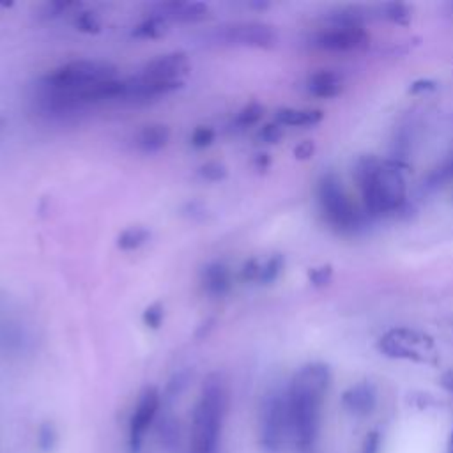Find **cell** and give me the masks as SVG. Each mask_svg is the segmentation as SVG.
I'll use <instances>...</instances> for the list:
<instances>
[{"mask_svg":"<svg viewBox=\"0 0 453 453\" xmlns=\"http://www.w3.org/2000/svg\"><path fill=\"white\" fill-rule=\"evenodd\" d=\"M370 35L365 27L326 23L308 37V44L322 51H357L366 48Z\"/></svg>","mask_w":453,"mask_h":453,"instance_id":"obj_9","label":"cell"},{"mask_svg":"<svg viewBox=\"0 0 453 453\" xmlns=\"http://www.w3.org/2000/svg\"><path fill=\"white\" fill-rule=\"evenodd\" d=\"M354 177L368 218L395 214L405 205L407 184L396 161L365 156L357 159Z\"/></svg>","mask_w":453,"mask_h":453,"instance_id":"obj_2","label":"cell"},{"mask_svg":"<svg viewBox=\"0 0 453 453\" xmlns=\"http://www.w3.org/2000/svg\"><path fill=\"white\" fill-rule=\"evenodd\" d=\"M372 16H377V18H384V19H389L393 23H407L409 18H411V11L405 4H400V2H384V4H379L372 9Z\"/></svg>","mask_w":453,"mask_h":453,"instance_id":"obj_21","label":"cell"},{"mask_svg":"<svg viewBox=\"0 0 453 453\" xmlns=\"http://www.w3.org/2000/svg\"><path fill=\"white\" fill-rule=\"evenodd\" d=\"M73 7H76L74 2H62V0L50 2V4L46 5V16H48V18H57V16L67 12V11L73 9Z\"/></svg>","mask_w":453,"mask_h":453,"instance_id":"obj_34","label":"cell"},{"mask_svg":"<svg viewBox=\"0 0 453 453\" xmlns=\"http://www.w3.org/2000/svg\"><path fill=\"white\" fill-rule=\"evenodd\" d=\"M331 274H333V269L329 265H322V267H313L310 269L308 273V278L313 285L317 287H322V285H327L329 280H331Z\"/></svg>","mask_w":453,"mask_h":453,"instance_id":"obj_30","label":"cell"},{"mask_svg":"<svg viewBox=\"0 0 453 453\" xmlns=\"http://www.w3.org/2000/svg\"><path fill=\"white\" fill-rule=\"evenodd\" d=\"M311 152H313V143L311 142H301L296 149H294V154L297 156V157H310L311 156Z\"/></svg>","mask_w":453,"mask_h":453,"instance_id":"obj_35","label":"cell"},{"mask_svg":"<svg viewBox=\"0 0 453 453\" xmlns=\"http://www.w3.org/2000/svg\"><path fill=\"white\" fill-rule=\"evenodd\" d=\"M377 349L391 359H405L421 365H435L439 361V350L434 338L425 331L407 326L388 329L379 338Z\"/></svg>","mask_w":453,"mask_h":453,"instance_id":"obj_6","label":"cell"},{"mask_svg":"<svg viewBox=\"0 0 453 453\" xmlns=\"http://www.w3.org/2000/svg\"><path fill=\"white\" fill-rule=\"evenodd\" d=\"M159 407H161L159 391L154 386L145 388L143 393L140 395L133 412H131V418H129L127 441H129L131 453L140 451V448L145 441V435H147L149 428L152 426V423H154V419L159 412Z\"/></svg>","mask_w":453,"mask_h":453,"instance_id":"obj_10","label":"cell"},{"mask_svg":"<svg viewBox=\"0 0 453 453\" xmlns=\"http://www.w3.org/2000/svg\"><path fill=\"white\" fill-rule=\"evenodd\" d=\"M117 65L103 58H78L65 62L48 74H44L37 85L57 90H71L87 96V92L101 83L117 78Z\"/></svg>","mask_w":453,"mask_h":453,"instance_id":"obj_5","label":"cell"},{"mask_svg":"<svg viewBox=\"0 0 453 453\" xmlns=\"http://www.w3.org/2000/svg\"><path fill=\"white\" fill-rule=\"evenodd\" d=\"M28 342L27 329L14 322H0V349L2 350H18L23 349Z\"/></svg>","mask_w":453,"mask_h":453,"instance_id":"obj_18","label":"cell"},{"mask_svg":"<svg viewBox=\"0 0 453 453\" xmlns=\"http://www.w3.org/2000/svg\"><path fill=\"white\" fill-rule=\"evenodd\" d=\"M232 273L223 262H211L202 269V285L207 294L221 297L232 288Z\"/></svg>","mask_w":453,"mask_h":453,"instance_id":"obj_15","label":"cell"},{"mask_svg":"<svg viewBox=\"0 0 453 453\" xmlns=\"http://www.w3.org/2000/svg\"><path fill=\"white\" fill-rule=\"evenodd\" d=\"M198 175L209 182H218L223 180L228 175V170L223 163L218 161H207L198 166Z\"/></svg>","mask_w":453,"mask_h":453,"instance_id":"obj_25","label":"cell"},{"mask_svg":"<svg viewBox=\"0 0 453 453\" xmlns=\"http://www.w3.org/2000/svg\"><path fill=\"white\" fill-rule=\"evenodd\" d=\"M317 203L324 221L338 234L352 235L366 226V212L350 200L342 180L333 172L319 179Z\"/></svg>","mask_w":453,"mask_h":453,"instance_id":"obj_4","label":"cell"},{"mask_svg":"<svg viewBox=\"0 0 453 453\" xmlns=\"http://www.w3.org/2000/svg\"><path fill=\"white\" fill-rule=\"evenodd\" d=\"M264 115V106L257 101L253 103H248L244 108H241L234 119V126L237 129H244V127H250L253 124H257Z\"/></svg>","mask_w":453,"mask_h":453,"instance_id":"obj_23","label":"cell"},{"mask_svg":"<svg viewBox=\"0 0 453 453\" xmlns=\"http://www.w3.org/2000/svg\"><path fill=\"white\" fill-rule=\"evenodd\" d=\"M449 453H453V434H451V444H449Z\"/></svg>","mask_w":453,"mask_h":453,"instance_id":"obj_40","label":"cell"},{"mask_svg":"<svg viewBox=\"0 0 453 453\" xmlns=\"http://www.w3.org/2000/svg\"><path fill=\"white\" fill-rule=\"evenodd\" d=\"M188 71H189L188 55L184 51H170L149 60L143 65L142 74L165 83H182V78L188 74Z\"/></svg>","mask_w":453,"mask_h":453,"instance_id":"obj_11","label":"cell"},{"mask_svg":"<svg viewBox=\"0 0 453 453\" xmlns=\"http://www.w3.org/2000/svg\"><path fill=\"white\" fill-rule=\"evenodd\" d=\"M260 264L257 258H250L244 262L242 269H241V278L244 281H258L260 276Z\"/></svg>","mask_w":453,"mask_h":453,"instance_id":"obj_32","label":"cell"},{"mask_svg":"<svg viewBox=\"0 0 453 453\" xmlns=\"http://www.w3.org/2000/svg\"><path fill=\"white\" fill-rule=\"evenodd\" d=\"M453 180V154L444 157L437 166L430 170V173L425 179L426 189H439Z\"/></svg>","mask_w":453,"mask_h":453,"instance_id":"obj_20","label":"cell"},{"mask_svg":"<svg viewBox=\"0 0 453 453\" xmlns=\"http://www.w3.org/2000/svg\"><path fill=\"white\" fill-rule=\"evenodd\" d=\"M331 384V370L324 363H306L292 377L287 395L290 441L299 453H313L322 407Z\"/></svg>","mask_w":453,"mask_h":453,"instance_id":"obj_1","label":"cell"},{"mask_svg":"<svg viewBox=\"0 0 453 453\" xmlns=\"http://www.w3.org/2000/svg\"><path fill=\"white\" fill-rule=\"evenodd\" d=\"M150 239V232L145 226L134 225V226H127L124 228L119 237H117V246L124 251H133L138 250L140 246H143L147 241Z\"/></svg>","mask_w":453,"mask_h":453,"instance_id":"obj_19","label":"cell"},{"mask_svg":"<svg viewBox=\"0 0 453 453\" xmlns=\"http://www.w3.org/2000/svg\"><path fill=\"white\" fill-rule=\"evenodd\" d=\"M170 142V127L159 122L145 124L142 129L134 134V145L140 152L152 154L166 147Z\"/></svg>","mask_w":453,"mask_h":453,"instance_id":"obj_16","label":"cell"},{"mask_svg":"<svg viewBox=\"0 0 453 453\" xmlns=\"http://www.w3.org/2000/svg\"><path fill=\"white\" fill-rule=\"evenodd\" d=\"M2 126H4V119L0 117V129H2Z\"/></svg>","mask_w":453,"mask_h":453,"instance_id":"obj_41","label":"cell"},{"mask_svg":"<svg viewBox=\"0 0 453 453\" xmlns=\"http://www.w3.org/2000/svg\"><path fill=\"white\" fill-rule=\"evenodd\" d=\"M281 134H283L281 126H280V124H276V122L265 124V126L258 131L260 140H264L265 143H276V142L281 138Z\"/></svg>","mask_w":453,"mask_h":453,"instance_id":"obj_31","label":"cell"},{"mask_svg":"<svg viewBox=\"0 0 453 453\" xmlns=\"http://www.w3.org/2000/svg\"><path fill=\"white\" fill-rule=\"evenodd\" d=\"M267 163H269L267 154H258V156H257V166H258V168H265Z\"/></svg>","mask_w":453,"mask_h":453,"instance_id":"obj_39","label":"cell"},{"mask_svg":"<svg viewBox=\"0 0 453 453\" xmlns=\"http://www.w3.org/2000/svg\"><path fill=\"white\" fill-rule=\"evenodd\" d=\"M258 441L265 453H280L290 441V418L285 393H271L260 407Z\"/></svg>","mask_w":453,"mask_h":453,"instance_id":"obj_7","label":"cell"},{"mask_svg":"<svg viewBox=\"0 0 453 453\" xmlns=\"http://www.w3.org/2000/svg\"><path fill=\"white\" fill-rule=\"evenodd\" d=\"M442 386H444L449 393H453V370H451V372H446V373L442 375Z\"/></svg>","mask_w":453,"mask_h":453,"instance_id":"obj_38","label":"cell"},{"mask_svg":"<svg viewBox=\"0 0 453 453\" xmlns=\"http://www.w3.org/2000/svg\"><path fill=\"white\" fill-rule=\"evenodd\" d=\"M154 16L166 19L168 23H198L209 16V5L203 2H161L152 7Z\"/></svg>","mask_w":453,"mask_h":453,"instance_id":"obj_12","label":"cell"},{"mask_svg":"<svg viewBox=\"0 0 453 453\" xmlns=\"http://www.w3.org/2000/svg\"><path fill=\"white\" fill-rule=\"evenodd\" d=\"M324 113L320 110L310 108H280L274 113V122L290 127H311L322 120Z\"/></svg>","mask_w":453,"mask_h":453,"instance_id":"obj_17","label":"cell"},{"mask_svg":"<svg viewBox=\"0 0 453 453\" xmlns=\"http://www.w3.org/2000/svg\"><path fill=\"white\" fill-rule=\"evenodd\" d=\"M209 37L216 44L242 46V48H273L278 41L276 30L264 21H235L216 27Z\"/></svg>","mask_w":453,"mask_h":453,"instance_id":"obj_8","label":"cell"},{"mask_svg":"<svg viewBox=\"0 0 453 453\" xmlns=\"http://www.w3.org/2000/svg\"><path fill=\"white\" fill-rule=\"evenodd\" d=\"M188 211H189V216H200V218H203L205 216V209H203V205L202 203H198V202H193V203H188V207H186Z\"/></svg>","mask_w":453,"mask_h":453,"instance_id":"obj_37","label":"cell"},{"mask_svg":"<svg viewBox=\"0 0 453 453\" xmlns=\"http://www.w3.org/2000/svg\"><path fill=\"white\" fill-rule=\"evenodd\" d=\"M74 25L80 32H85V34H97L101 30V21L99 18L90 12V11H83L76 16L74 19Z\"/></svg>","mask_w":453,"mask_h":453,"instance_id":"obj_26","label":"cell"},{"mask_svg":"<svg viewBox=\"0 0 453 453\" xmlns=\"http://www.w3.org/2000/svg\"><path fill=\"white\" fill-rule=\"evenodd\" d=\"M226 386L219 373H211L195 403L189 428V453H219L226 416Z\"/></svg>","mask_w":453,"mask_h":453,"instance_id":"obj_3","label":"cell"},{"mask_svg":"<svg viewBox=\"0 0 453 453\" xmlns=\"http://www.w3.org/2000/svg\"><path fill=\"white\" fill-rule=\"evenodd\" d=\"M163 315H165V310H163V304L161 303H152L149 304L145 310H143V324L147 327H152V329H157L163 322Z\"/></svg>","mask_w":453,"mask_h":453,"instance_id":"obj_27","label":"cell"},{"mask_svg":"<svg viewBox=\"0 0 453 453\" xmlns=\"http://www.w3.org/2000/svg\"><path fill=\"white\" fill-rule=\"evenodd\" d=\"M214 136H216V133L212 127L198 126V127H195V131L191 134V145L196 149H205L214 142Z\"/></svg>","mask_w":453,"mask_h":453,"instance_id":"obj_28","label":"cell"},{"mask_svg":"<svg viewBox=\"0 0 453 453\" xmlns=\"http://www.w3.org/2000/svg\"><path fill=\"white\" fill-rule=\"evenodd\" d=\"M343 88V78L338 71L319 69L306 78V90L313 97L331 99L336 97Z\"/></svg>","mask_w":453,"mask_h":453,"instance_id":"obj_14","label":"cell"},{"mask_svg":"<svg viewBox=\"0 0 453 453\" xmlns=\"http://www.w3.org/2000/svg\"><path fill=\"white\" fill-rule=\"evenodd\" d=\"M283 269V257L281 255H273L265 262L260 264V276L258 283H273Z\"/></svg>","mask_w":453,"mask_h":453,"instance_id":"obj_24","label":"cell"},{"mask_svg":"<svg viewBox=\"0 0 453 453\" xmlns=\"http://www.w3.org/2000/svg\"><path fill=\"white\" fill-rule=\"evenodd\" d=\"M434 87H435V83H434V81H430V80H419V81L412 83V87H411V92H419V90H430V88H434Z\"/></svg>","mask_w":453,"mask_h":453,"instance_id":"obj_36","label":"cell"},{"mask_svg":"<svg viewBox=\"0 0 453 453\" xmlns=\"http://www.w3.org/2000/svg\"><path fill=\"white\" fill-rule=\"evenodd\" d=\"M380 444H382V439H380V434L377 430H372L365 441H363V449L361 453H380Z\"/></svg>","mask_w":453,"mask_h":453,"instance_id":"obj_33","label":"cell"},{"mask_svg":"<svg viewBox=\"0 0 453 453\" xmlns=\"http://www.w3.org/2000/svg\"><path fill=\"white\" fill-rule=\"evenodd\" d=\"M166 28H168L166 19L149 14L142 23H138L133 28V35L138 39H156V37H161L166 32Z\"/></svg>","mask_w":453,"mask_h":453,"instance_id":"obj_22","label":"cell"},{"mask_svg":"<svg viewBox=\"0 0 453 453\" xmlns=\"http://www.w3.org/2000/svg\"><path fill=\"white\" fill-rule=\"evenodd\" d=\"M342 405L349 414H352L356 418H365V416L372 414L377 405V391H375L373 384L357 382V384L350 386L342 395Z\"/></svg>","mask_w":453,"mask_h":453,"instance_id":"obj_13","label":"cell"},{"mask_svg":"<svg viewBox=\"0 0 453 453\" xmlns=\"http://www.w3.org/2000/svg\"><path fill=\"white\" fill-rule=\"evenodd\" d=\"M37 441H39V446H41L42 449H51V448L55 446V442H57V432H55V428H53L51 423H44V425L41 426Z\"/></svg>","mask_w":453,"mask_h":453,"instance_id":"obj_29","label":"cell"}]
</instances>
